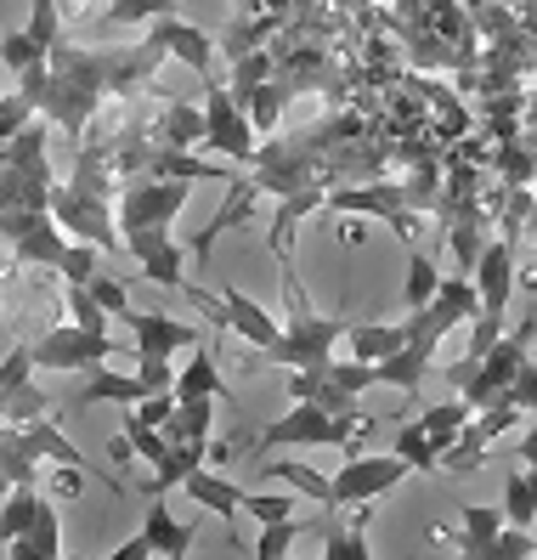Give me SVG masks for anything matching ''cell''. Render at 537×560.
<instances>
[{
  "instance_id": "10",
  "label": "cell",
  "mask_w": 537,
  "mask_h": 560,
  "mask_svg": "<svg viewBox=\"0 0 537 560\" xmlns=\"http://www.w3.org/2000/svg\"><path fill=\"white\" fill-rule=\"evenodd\" d=\"M148 40H153L164 57H182L198 80L215 85V40L205 35V28H192V23H182V18L171 12V18H153V23H148Z\"/></svg>"
},
{
  "instance_id": "49",
  "label": "cell",
  "mask_w": 537,
  "mask_h": 560,
  "mask_svg": "<svg viewBox=\"0 0 537 560\" xmlns=\"http://www.w3.org/2000/svg\"><path fill=\"white\" fill-rule=\"evenodd\" d=\"M244 510L255 521H289L294 515V499H289V492H244Z\"/></svg>"
},
{
  "instance_id": "48",
  "label": "cell",
  "mask_w": 537,
  "mask_h": 560,
  "mask_svg": "<svg viewBox=\"0 0 537 560\" xmlns=\"http://www.w3.org/2000/svg\"><path fill=\"white\" fill-rule=\"evenodd\" d=\"M171 413H176V390H148V397L137 402V413H125V419H137V424H171Z\"/></svg>"
},
{
  "instance_id": "40",
  "label": "cell",
  "mask_w": 537,
  "mask_h": 560,
  "mask_svg": "<svg viewBox=\"0 0 537 560\" xmlns=\"http://www.w3.org/2000/svg\"><path fill=\"white\" fill-rule=\"evenodd\" d=\"M28 40H35L46 57H51V46L62 40V18H57V0H35L28 7Z\"/></svg>"
},
{
  "instance_id": "24",
  "label": "cell",
  "mask_w": 537,
  "mask_h": 560,
  "mask_svg": "<svg viewBox=\"0 0 537 560\" xmlns=\"http://www.w3.org/2000/svg\"><path fill=\"white\" fill-rule=\"evenodd\" d=\"M182 397H226V380H221V362H215V351L192 346V362L176 374V402H182Z\"/></svg>"
},
{
  "instance_id": "33",
  "label": "cell",
  "mask_w": 537,
  "mask_h": 560,
  "mask_svg": "<svg viewBox=\"0 0 537 560\" xmlns=\"http://www.w3.org/2000/svg\"><path fill=\"white\" fill-rule=\"evenodd\" d=\"M469 419H476V408H469L464 397H453V402H442V408H424L419 413V424H424V431H430V442H435V453H442L458 431H464V424Z\"/></svg>"
},
{
  "instance_id": "53",
  "label": "cell",
  "mask_w": 537,
  "mask_h": 560,
  "mask_svg": "<svg viewBox=\"0 0 537 560\" xmlns=\"http://www.w3.org/2000/svg\"><path fill=\"white\" fill-rule=\"evenodd\" d=\"M521 458H526V470H532V481H537V424H532L526 442H521Z\"/></svg>"
},
{
  "instance_id": "44",
  "label": "cell",
  "mask_w": 537,
  "mask_h": 560,
  "mask_svg": "<svg viewBox=\"0 0 537 560\" xmlns=\"http://www.w3.org/2000/svg\"><path fill=\"white\" fill-rule=\"evenodd\" d=\"M69 312H74L80 328H96V335H108V312L96 306V294H91L85 283H69Z\"/></svg>"
},
{
  "instance_id": "13",
  "label": "cell",
  "mask_w": 537,
  "mask_h": 560,
  "mask_svg": "<svg viewBox=\"0 0 537 560\" xmlns=\"http://www.w3.org/2000/svg\"><path fill=\"white\" fill-rule=\"evenodd\" d=\"M130 351H153V357H176L182 346H205V328L198 323H176L159 312H130Z\"/></svg>"
},
{
  "instance_id": "45",
  "label": "cell",
  "mask_w": 537,
  "mask_h": 560,
  "mask_svg": "<svg viewBox=\"0 0 537 560\" xmlns=\"http://www.w3.org/2000/svg\"><path fill=\"white\" fill-rule=\"evenodd\" d=\"M328 380L340 385V390H357V397H362V390L374 385V362H362V357H351V362H334V357H328Z\"/></svg>"
},
{
  "instance_id": "54",
  "label": "cell",
  "mask_w": 537,
  "mask_h": 560,
  "mask_svg": "<svg viewBox=\"0 0 537 560\" xmlns=\"http://www.w3.org/2000/svg\"><path fill=\"white\" fill-rule=\"evenodd\" d=\"M521 244H532V249H537V210H532V215H526V226H521Z\"/></svg>"
},
{
  "instance_id": "8",
  "label": "cell",
  "mask_w": 537,
  "mask_h": 560,
  "mask_svg": "<svg viewBox=\"0 0 537 560\" xmlns=\"http://www.w3.org/2000/svg\"><path fill=\"white\" fill-rule=\"evenodd\" d=\"M192 199V187L187 182H159V176H142V182H130L119 192V238L125 233H142V226H171Z\"/></svg>"
},
{
  "instance_id": "36",
  "label": "cell",
  "mask_w": 537,
  "mask_h": 560,
  "mask_svg": "<svg viewBox=\"0 0 537 560\" xmlns=\"http://www.w3.org/2000/svg\"><path fill=\"white\" fill-rule=\"evenodd\" d=\"M487 465V442L476 436V431H469V424H464V431L442 447V470H453V476H469V470H481Z\"/></svg>"
},
{
  "instance_id": "2",
  "label": "cell",
  "mask_w": 537,
  "mask_h": 560,
  "mask_svg": "<svg viewBox=\"0 0 537 560\" xmlns=\"http://www.w3.org/2000/svg\"><path fill=\"white\" fill-rule=\"evenodd\" d=\"M283 289H289L283 335H278L272 346H266V351H255V357H260V362H278V369H317V362H328V357H334V346L346 340V328H351V323H346V317H317L294 272L283 278Z\"/></svg>"
},
{
  "instance_id": "16",
  "label": "cell",
  "mask_w": 537,
  "mask_h": 560,
  "mask_svg": "<svg viewBox=\"0 0 537 560\" xmlns=\"http://www.w3.org/2000/svg\"><path fill=\"white\" fill-rule=\"evenodd\" d=\"M435 362V346L424 340H408L401 351L380 357L374 362V385H390V390H408V397H419V385H424V369Z\"/></svg>"
},
{
  "instance_id": "55",
  "label": "cell",
  "mask_w": 537,
  "mask_h": 560,
  "mask_svg": "<svg viewBox=\"0 0 537 560\" xmlns=\"http://www.w3.org/2000/svg\"><path fill=\"white\" fill-rule=\"evenodd\" d=\"M532 192H537V182H532Z\"/></svg>"
},
{
  "instance_id": "51",
  "label": "cell",
  "mask_w": 537,
  "mask_h": 560,
  "mask_svg": "<svg viewBox=\"0 0 537 560\" xmlns=\"http://www.w3.org/2000/svg\"><path fill=\"white\" fill-rule=\"evenodd\" d=\"M108 555H114V560H148V555H153V544L137 533V538H125V544H119V549H108Z\"/></svg>"
},
{
  "instance_id": "14",
  "label": "cell",
  "mask_w": 537,
  "mask_h": 560,
  "mask_svg": "<svg viewBox=\"0 0 537 560\" xmlns=\"http://www.w3.org/2000/svg\"><path fill=\"white\" fill-rule=\"evenodd\" d=\"M215 294H221V312H226V328H232V335H238V340H249L255 351H266V346H272V340L283 335V317H272V312H266L260 301H249L244 289H232V283H221Z\"/></svg>"
},
{
  "instance_id": "34",
  "label": "cell",
  "mask_w": 537,
  "mask_h": 560,
  "mask_svg": "<svg viewBox=\"0 0 537 560\" xmlns=\"http://www.w3.org/2000/svg\"><path fill=\"white\" fill-rule=\"evenodd\" d=\"M503 521L510 526H532L537 521V481H532V470H515L510 481H503Z\"/></svg>"
},
{
  "instance_id": "26",
  "label": "cell",
  "mask_w": 537,
  "mask_h": 560,
  "mask_svg": "<svg viewBox=\"0 0 537 560\" xmlns=\"http://www.w3.org/2000/svg\"><path fill=\"white\" fill-rule=\"evenodd\" d=\"M142 538L153 544V555L182 560V555L192 549V526H187V521H176L164 504H148V526H142Z\"/></svg>"
},
{
  "instance_id": "42",
  "label": "cell",
  "mask_w": 537,
  "mask_h": 560,
  "mask_svg": "<svg viewBox=\"0 0 537 560\" xmlns=\"http://www.w3.org/2000/svg\"><path fill=\"white\" fill-rule=\"evenodd\" d=\"M28 119H40V108L28 103L23 91H12V96H0V148H7V142L17 137V130H23Z\"/></svg>"
},
{
  "instance_id": "30",
  "label": "cell",
  "mask_w": 537,
  "mask_h": 560,
  "mask_svg": "<svg viewBox=\"0 0 537 560\" xmlns=\"http://www.w3.org/2000/svg\"><path fill=\"white\" fill-rule=\"evenodd\" d=\"M435 289H442V267H435L430 255H408V278H401V306L408 312H424L435 301Z\"/></svg>"
},
{
  "instance_id": "7",
  "label": "cell",
  "mask_w": 537,
  "mask_h": 560,
  "mask_svg": "<svg viewBox=\"0 0 537 560\" xmlns=\"http://www.w3.org/2000/svg\"><path fill=\"white\" fill-rule=\"evenodd\" d=\"M35 351V369H57V374H80V369H96V362H114L119 346L96 328H80V323H57L46 328L40 340H28Z\"/></svg>"
},
{
  "instance_id": "38",
  "label": "cell",
  "mask_w": 537,
  "mask_h": 560,
  "mask_svg": "<svg viewBox=\"0 0 537 560\" xmlns=\"http://www.w3.org/2000/svg\"><path fill=\"white\" fill-rule=\"evenodd\" d=\"M306 402H317V408H323V413H334V419H362V424H367V413H362V397H357V390H340L334 380H323V385L312 390Z\"/></svg>"
},
{
  "instance_id": "6",
  "label": "cell",
  "mask_w": 537,
  "mask_h": 560,
  "mask_svg": "<svg viewBox=\"0 0 537 560\" xmlns=\"http://www.w3.org/2000/svg\"><path fill=\"white\" fill-rule=\"evenodd\" d=\"M413 476V465L401 453H351L340 476H334V510H351V504H374L385 499L390 487H401Z\"/></svg>"
},
{
  "instance_id": "11",
  "label": "cell",
  "mask_w": 537,
  "mask_h": 560,
  "mask_svg": "<svg viewBox=\"0 0 537 560\" xmlns=\"http://www.w3.org/2000/svg\"><path fill=\"white\" fill-rule=\"evenodd\" d=\"M515 249L521 244H510V238H487V249H481V260H476V289H481V312H510V294H515Z\"/></svg>"
},
{
  "instance_id": "21",
  "label": "cell",
  "mask_w": 537,
  "mask_h": 560,
  "mask_svg": "<svg viewBox=\"0 0 537 560\" xmlns=\"http://www.w3.org/2000/svg\"><path fill=\"white\" fill-rule=\"evenodd\" d=\"M182 492H187L192 504H205L210 515H226V521L244 510V487H232L226 476H215V470H205V465H198V470L182 481Z\"/></svg>"
},
{
  "instance_id": "4",
  "label": "cell",
  "mask_w": 537,
  "mask_h": 560,
  "mask_svg": "<svg viewBox=\"0 0 537 560\" xmlns=\"http://www.w3.org/2000/svg\"><path fill=\"white\" fill-rule=\"evenodd\" d=\"M51 215H57V226L69 238H80V244H96L103 255H119L125 249V238H119V215L108 210V199L103 192H85V187H51Z\"/></svg>"
},
{
  "instance_id": "12",
  "label": "cell",
  "mask_w": 537,
  "mask_h": 560,
  "mask_svg": "<svg viewBox=\"0 0 537 560\" xmlns=\"http://www.w3.org/2000/svg\"><path fill=\"white\" fill-rule=\"evenodd\" d=\"M125 255H137L142 272L159 289H182V244L171 238V226H142V233H125Z\"/></svg>"
},
{
  "instance_id": "41",
  "label": "cell",
  "mask_w": 537,
  "mask_h": 560,
  "mask_svg": "<svg viewBox=\"0 0 537 560\" xmlns=\"http://www.w3.org/2000/svg\"><path fill=\"white\" fill-rule=\"evenodd\" d=\"M125 442L137 447V458L159 465V458H164V447H171V431H159V424H137V419H125Z\"/></svg>"
},
{
  "instance_id": "1",
  "label": "cell",
  "mask_w": 537,
  "mask_h": 560,
  "mask_svg": "<svg viewBox=\"0 0 537 560\" xmlns=\"http://www.w3.org/2000/svg\"><path fill=\"white\" fill-rule=\"evenodd\" d=\"M159 62H164V51L148 35L137 46H74V40H57L51 57H46V85H40L35 108L51 125L69 130V137H85L96 103H103V96L137 91Z\"/></svg>"
},
{
  "instance_id": "28",
  "label": "cell",
  "mask_w": 537,
  "mask_h": 560,
  "mask_svg": "<svg viewBox=\"0 0 537 560\" xmlns=\"http://www.w3.org/2000/svg\"><path fill=\"white\" fill-rule=\"evenodd\" d=\"M367 510H374V504H351V526H323V560H367V555H374V549H367V538H362V521H367Z\"/></svg>"
},
{
  "instance_id": "3",
  "label": "cell",
  "mask_w": 537,
  "mask_h": 560,
  "mask_svg": "<svg viewBox=\"0 0 537 560\" xmlns=\"http://www.w3.org/2000/svg\"><path fill=\"white\" fill-rule=\"evenodd\" d=\"M357 431H367L362 419H334L317 402H294L283 419H272L255 436V447H351Z\"/></svg>"
},
{
  "instance_id": "43",
  "label": "cell",
  "mask_w": 537,
  "mask_h": 560,
  "mask_svg": "<svg viewBox=\"0 0 537 560\" xmlns=\"http://www.w3.org/2000/svg\"><path fill=\"white\" fill-rule=\"evenodd\" d=\"M526 555H537L532 526H510V521H503L498 538H492V560H526Z\"/></svg>"
},
{
  "instance_id": "39",
  "label": "cell",
  "mask_w": 537,
  "mask_h": 560,
  "mask_svg": "<svg viewBox=\"0 0 537 560\" xmlns=\"http://www.w3.org/2000/svg\"><path fill=\"white\" fill-rule=\"evenodd\" d=\"M0 62H7L12 74H28L35 62H46V51L28 40V28H12V35H0Z\"/></svg>"
},
{
  "instance_id": "19",
  "label": "cell",
  "mask_w": 537,
  "mask_h": 560,
  "mask_svg": "<svg viewBox=\"0 0 537 560\" xmlns=\"http://www.w3.org/2000/svg\"><path fill=\"white\" fill-rule=\"evenodd\" d=\"M142 397H148V380H142V374H119V369H103V362L91 369V380H85V390H80V402H85V408H91V402L137 408Z\"/></svg>"
},
{
  "instance_id": "9",
  "label": "cell",
  "mask_w": 537,
  "mask_h": 560,
  "mask_svg": "<svg viewBox=\"0 0 537 560\" xmlns=\"http://www.w3.org/2000/svg\"><path fill=\"white\" fill-rule=\"evenodd\" d=\"M205 153L238 164V171L260 153L255 148V125H249V114L238 103H232L226 85H210V96H205Z\"/></svg>"
},
{
  "instance_id": "23",
  "label": "cell",
  "mask_w": 537,
  "mask_h": 560,
  "mask_svg": "<svg viewBox=\"0 0 537 560\" xmlns=\"http://www.w3.org/2000/svg\"><path fill=\"white\" fill-rule=\"evenodd\" d=\"M260 465H266V476H272V481H289L294 492H306L312 504L334 510V476H317L312 465H300V458H260Z\"/></svg>"
},
{
  "instance_id": "17",
  "label": "cell",
  "mask_w": 537,
  "mask_h": 560,
  "mask_svg": "<svg viewBox=\"0 0 537 560\" xmlns=\"http://www.w3.org/2000/svg\"><path fill=\"white\" fill-rule=\"evenodd\" d=\"M210 458V442H192V436H171V447H164V458L153 465V481H148V499H164V492H176L198 465Z\"/></svg>"
},
{
  "instance_id": "37",
  "label": "cell",
  "mask_w": 537,
  "mask_h": 560,
  "mask_svg": "<svg viewBox=\"0 0 537 560\" xmlns=\"http://www.w3.org/2000/svg\"><path fill=\"white\" fill-rule=\"evenodd\" d=\"M300 533H306V526H300L294 515H289V521H260V538H255V549H249V555H255V560H283V555H289V544H294Z\"/></svg>"
},
{
  "instance_id": "52",
  "label": "cell",
  "mask_w": 537,
  "mask_h": 560,
  "mask_svg": "<svg viewBox=\"0 0 537 560\" xmlns=\"http://www.w3.org/2000/svg\"><path fill=\"white\" fill-rule=\"evenodd\" d=\"M442 374H447V385H453V397H458V390H464L469 380H476V362H469V357H458L453 369H442Z\"/></svg>"
},
{
  "instance_id": "18",
  "label": "cell",
  "mask_w": 537,
  "mask_h": 560,
  "mask_svg": "<svg viewBox=\"0 0 537 560\" xmlns=\"http://www.w3.org/2000/svg\"><path fill=\"white\" fill-rule=\"evenodd\" d=\"M0 555H12V560H57L62 555V521H57V504H51V492H40V510H35V526H28L23 538H12Z\"/></svg>"
},
{
  "instance_id": "31",
  "label": "cell",
  "mask_w": 537,
  "mask_h": 560,
  "mask_svg": "<svg viewBox=\"0 0 537 560\" xmlns=\"http://www.w3.org/2000/svg\"><path fill=\"white\" fill-rule=\"evenodd\" d=\"M492 171H498V182L503 187H532L537 182V153L515 137V142H498L492 148Z\"/></svg>"
},
{
  "instance_id": "5",
  "label": "cell",
  "mask_w": 537,
  "mask_h": 560,
  "mask_svg": "<svg viewBox=\"0 0 537 560\" xmlns=\"http://www.w3.org/2000/svg\"><path fill=\"white\" fill-rule=\"evenodd\" d=\"M0 238H7L17 267H51V272L62 267V255H69V244H74L57 226L51 210H7L0 215Z\"/></svg>"
},
{
  "instance_id": "29",
  "label": "cell",
  "mask_w": 537,
  "mask_h": 560,
  "mask_svg": "<svg viewBox=\"0 0 537 560\" xmlns=\"http://www.w3.org/2000/svg\"><path fill=\"white\" fill-rule=\"evenodd\" d=\"M159 142H171V148H205V108H187V103H171L159 114V130H153Z\"/></svg>"
},
{
  "instance_id": "15",
  "label": "cell",
  "mask_w": 537,
  "mask_h": 560,
  "mask_svg": "<svg viewBox=\"0 0 537 560\" xmlns=\"http://www.w3.org/2000/svg\"><path fill=\"white\" fill-rule=\"evenodd\" d=\"M40 476H46L40 447L28 442L23 424H7V419H0V499H7L17 481H40Z\"/></svg>"
},
{
  "instance_id": "25",
  "label": "cell",
  "mask_w": 537,
  "mask_h": 560,
  "mask_svg": "<svg viewBox=\"0 0 537 560\" xmlns=\"http://www.w3.org/2000/svg\"><path fill=\"white\" fill-rule=\"evenodd\" d=\"M35 510H40V481H17L7 499H0V544L23 538L35 526Z\"/></svg>"
},
{
  "instance_id": "50",
  "label": "cell",
  "mask_w": 537,
  "mask_h": 560,
  "mask_svg": "<svg viewBox=\"0 0 537 560\" xmlns=\"http://www.w3.org/2000/svg\"><path fill=\"white\" fill-rule=\"evenodd\" d=\"M137 374L148 380V390H176V369H171V357L137 351Z\"/></svg>"
},
{
  "instance_id": "35",
  "label": "cell",
  "mask_w": 537,
  "mask_h": 560,
  "mask_svg": "<svg viewBox=\"0 0 537 560\" xmlns=\"http://www.w3.org/2000/svg\"><path fill=\"white\" fill-rule=\"evenodd\" d=\"M390 453H401V458H408L413 470H442V453H435V442H430V431H424L419 419H408V424H401V431H396V447H390Z\"/></svg>"
},
{
  "instance_id": "22",
  "label": "cell",
  "mask_w": 537,
  "mask_h": 560,
  "mask_svg": "<svg viewBox=\"0 0 537 560\" xmlns=\"http://www.w3.org/2000/svg\"><path fill=\"white\" fill-rule=\"evenodd\" d=\"M346 340H351V357L380 362V357H390V351L408 346V323H351Z\"/></svg>"
},
{
  "instance_id": "32",
  "label": "cell",
  "mask_w": 537,
  "mask_h": 560,
  "mask_svg": "<svg viewBox=\"0 0 537 560\" xmlns=\"http://www.w3.org/2000/svg\"><path fill=\"white\" fill-rule=\"evenodd\" d=\"M215 402H221V397H182V402H176V413H171V424H164V431H171V436H192V442H210V424H215Z\"/></svg>"
},
{
  "instance_id": "20",
  "label": "cell",
  "mask_w": 537,
  "mask_h": 560,
  "mask_svg": "<svg viewBox=\"0 0 537 560\" xmlns=\"http://www.w3.org/2000/svg\"><path fill=\"white\" fill-rule=\"evenodd\" d=\"M458 555L469 560H492V538H498V526H503V504H464L458 510Z\"/></svg>"
},
{
  "instance_id": "46",
  "label": "cell",
  "mask_w": 537,
  "mask_h": 560,
  "mask_svg": "<svg viewBox=\"0 0 537 560\" xmlns=\"http://www.w3.org/2000/svg\"><path fill=\"white\" fill-rule=\"evenodd\" d=\"M96 255H103L96 244H80V238H74V244H69V255H62V267H57V272L69 278V283H91V278H96Z\"/></svg>"
},
{
  "instance_id": "27",
  "label": "cell",
  "mask_w": 537,
  "mask_h": 560,
  "mask_svg": "<svg viewBox=\"0 0 537 560\" xmlns=\"http://www.w3.org/2000/svg\"><path fill=\"white\" fill-rule=\"evenodd\" d=\"M289 96H294V91H289V85H283L278 74H272V80H260V85H255V91L244 96L238 108L249 114L255 137H260V130H278V119H283V108H289Z\"/></svg>"
},
{
  "instance_id": "47",
  "label": "cell",
  "mask_w": 537,
  "mask_h": 560,
  "mask_svg": "<svg viewBox=\"0 0 537 560\" xmlns=\"http://www.w3.org/2000/svg\"><path fill=\"white\" fill-rule=\"evenodd\" d=\"M85 289L96 294V306H103L114 323H125V317H130V301H125V283H119V278H103V272H96Z\"/></svg>"
}]
</instances>
